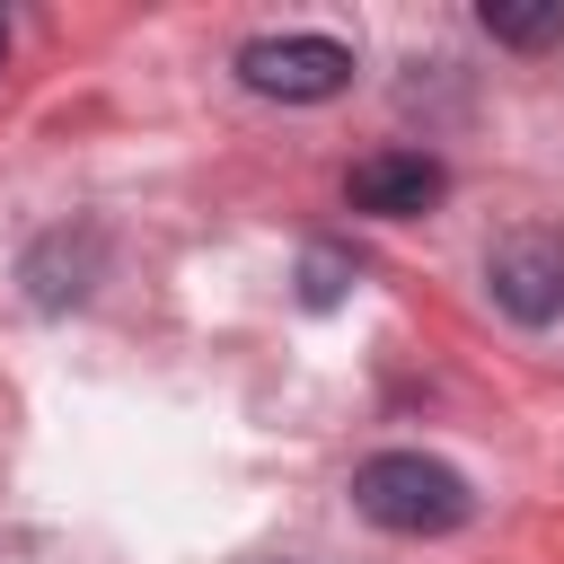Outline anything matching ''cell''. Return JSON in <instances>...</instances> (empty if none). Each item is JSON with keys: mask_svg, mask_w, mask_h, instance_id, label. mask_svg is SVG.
Returning a JSON list of instances; mask_svg holds the SVG:
<instances>
[{"mask_svg": "<svg viewBox=\"0 0 564 564\" xmlns=\"http://www.w3.org/2000/svg\"><path fill=\"white\" fill-rule=\"evenodd\" d=\"M352 511H361L370 529H388V538H449V529L476 511V494H467V476H458L449 458H432V449H379V458L352 467Z\"/></svg>", "mask_w": 564, "mask_h": 564, "instance_id": "1", "label": "cell"}, {"mask_svg": "<svg viewBox=\"0 0 564 564\" xmlns=\"http://www.w3.org/2000/svg\"><path fill=\"white\" fill-rule=\"evenodd\" d=\"M485 291L511 326H555L564 317V229L555 220H511L485 247Z\"/></svg>", "mask_w": 564, "mask_h": 564, "instance_id": "2", "label": "cell"}, {"mask_svg": "<svg viewBox=\"0 0 564 564\" xmlns=\"http://www.w3.org/2000/svg\"><path fill=\"white\" fill-rule=\"evenodd\" d=\"M238 79L256 97H273V106H326V97L352 88V44L344 35H308V26L256 35V44H238Z\"/></svg>", "mask_w": 564, "mask_h": 564, "instance_id": "3", "label": "cell"}, {"mask_svg": "<svg viewBox=\"0 0 564 564\" xmlns=\"http://www.w3.org/2000/svg\"><path fill=\"white\" fill-rule=\"evenodd\" d=\"M344 194H352V212H370V220H423V212L449 194V167H441L432 150H370V159H352Z\"/></svg>", "mask_w": 564, "mask_h": 564, "instance_id": "4", "label": "cell"}, {"mask_svg": "<svg viewBox=\"0 0 564 564\" xmlns=\"http://www.w3.org/2000/svg\"><path fill=\"white\" fill-rule=\"evenodd\" d=\"M97 273H106V229H97V220L44 229V238L26 247V264H18V282H26L35 308H79V300L97 291Z\"/></svg>", "mask_w": 564, "mask_h": 564, "instance_id": "5", "label": "cell"}, {"mask_svg": "<svg viewBox=\"0 0 564 564\" xmlns=\"http://www.w3.org/2000/svg\"><path fill=\"white\" fill-rule=\"evenodd\" d=\"M476 18H485V35H494V44H520V53H546V44H564V0H546V9L485 0Z\"/></svg>", "mask_w": 564, "mask_h": 564, "instance_id": "6", "label": "cell"}, {"mask_svg": "<svg viewBox=\"0 0 564 564\" xmlns=\"http://www.w3.org/2000/svg\"><path fill=\"white\" fill-rule=\"evenodd\" d=\"M300 300H308V308H335V300H344V256L308 247V264H300Z\"/></svg>", "mask_w": 564, "mask_h": 564, "instance_id": "7", "label": "cell"}, {"mask_svg": "<svg viewBox=\"0 0 564 564\" xmlns=\"http://www.w3.org/2000/svg\"><path fill=\"white\" fill-rule=\"evenodd\" d=\"M0 62H9V18H0Z\"/></svg>", "mask_w": 564, "mask_h": 564, "instance_id": "8", "label": "cell"}]
</instances>
